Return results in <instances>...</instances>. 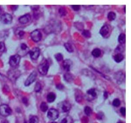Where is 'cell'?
Instances as JSON below:
<instances>
[{
	"label": "cell",
	"mask_w": 131,
	"mask_h": 123,
	"mask_svg": "<svg viewBox=\"0 0 131 123\" xmlns=\"http://www.w3.org/2000/svg\"><path fill=\"white\" fill-rule=\"evenodd\" d=\"M49 68V62L46 59H44L38 66V71L41 75H46Z\"/></svg>",
	"instance_id": "obj_1"
},
{
	"label": "cell",
	"mask_w": 131,
	"mask_h": 123,
	"mask_svg": "<svg viewBox=\"0 0 131 123\" xmlns=\"http://www.w3.org/2000/svg\"><path fill=\"white\" fill-rule=\"evenodd\" d=\"M12 112L11 109L6 104L0 105V114L3 117H7L10 115Z\"/></svg>",
	"instance_id": "obj_2"
},
{
	"label": "cell",
	"mask_w": 131,
	"mask_h": 123,
	"mask_svg": "<svg viewBox=\"0 0 131 123\" xmlns=\"http://www.w3.org/2000/svg\"><path fill=\"white\" fill-rule=\"evenodd\" d=\"M30 36H31V39L33 41L37 42L41 40L42 34L39 30L36 29L31 33Z\"/></svg>",
	"instance_id": "obj_3"
},
{
	"label": "cell",
	"mask_w": 131,
	"mask_h": 123,
	"mask_svg": "<svg viewBox=\"0 0 131 123\" xmlns=\"http://www.w3.org/2000/svg\"><path fill=\"white\" fill-rule=\"evenodd\" d=\"M21 60V56L18 54L13 55L10 57L9 65L12 67H16L19 65Z\"/></svg>",
	"instance_id": "obj_4"
},
{
	"label": "cell",
	"mask_w": 131,
	"mask_h": 123,
	"mask_svg": "<svg viewBox=\"0 0 131 123\" xmlns=\"http://www.w3.org/2000/svg\"><path fill=\"white\" fill-rule=\"evenodd\" d=\"M37 76V73L36 71H33V72H32L25 81L24 83L25 86H28L30 85H31L33 82H34L35 81V80H36Z\"/></svg>",
	"instance_id": "obj_5"
},
{
	"label": "cell",
	"mask_w": 131,
	"mask_h": 123,
	"mask_svg": "<svg viewBox=\"0 0 131 123\" xmlns=\"http://www.w3.org/2000/svg\"><path fill=\"white\" fill-rule=\"evenodd\" d=\"M59 112L57 110L53 108H51L49 109L48 112L47 117L49 119L51 120H55L58 117Z\"/></svg>",
	"instance_id": "obj_6"
},
{
	"label": "cell",
	"mask_w": 131,
	"mask_h": 123,
	"mask_svg": "<svg viewBox=\"0 0 131 123\" xmlns=\"http://www.w3.org/2000/svg\"><path fill=\"white\" fill-rule=\"evenodd\" d=\"M40 54V50L37 47H35L32 49L29 52L30 58L32 60H36Z\"/></svg>",
	"instance_id": "obj_7"
},
{
	"label": "cell",
	"mask_w": 131,
	"mask_h": 123,
	"mask_svg": "<svg viewBox=\"0 0 131 123\" xmlns=\"http://www.w3.org/2000/svg\"><path fill=\"white\" fill-rule=\"evenodd\" d=\"M12 16L10 14H3L1 17V22L4 24H10L12 23Z\"/></svg>",
	"instance_id": "obj_8"
},
{
	"label": "cell",
	"mask_w": 131,
	"mask_h": 123,
	"mask_svg": "<svg viewBox=\"0 0 131 123\" xmlns=\"http://www.w3.org/2000/svg\"><path fill=\"white\" fill-rule=\"evenodd\" d=\"M71 104L68 101H64L61 103L60 108L62 111L64 112H67L69 111L71 109Z\"/></svg>",
	"instance_id": "obj_9"
},
{
	"label": "cell",
	"mask_w": 131,
	"mask_h": 123,
	"mask_svg": "<svg viewBox=\"0 0 131 123\" xmlns=\"http://www.w3.org/2000/svg\"><path fill=\"white\" fill-rule=\"evenodd\" d=\"M31 19V16L29 14H26L21 16L19 19V22L22 24H25L28 23Z\"/></svg>",
	"instance_id": "obj_10"
},
{
	"label": "cell",
	"mask_w": 131,
	"mask_h": 123,
	"mask_svg": "<svg viewBox=\"0 0 131 123\" xmlns=\"http://www.w3.org/2000/svg\"><path fill=\"white\" fill-rule=\"evenodd\" d=\"M72 65V62L69 59H66L63 62V67L64 69L67 72L70 70L71 67Z\"/></svg>",
	"instance_id": "obj_11"
},
{
	"label": "cell",
	"mask_w": 131,
	"mask_h": 123,
	"mask_svg": "<svg viewBox=\"0 0 131 123\" xmlns=\"http://www.w3.org/2000/svg\"><path fill=\"white\" fill-rule=\"evenodd\" d=\"M109 28L107 25H104L100 30V34L102 36H106L109 33Z\"/></svg>",
	"instance_id": "obj_12"
},
{
	"label": "cell",
	"mask_w": 131,
	"mask_h": 123,
	"mask_svg": "<svg viewBox=\"0 0 131 123\" xmlns=\"http://www.w3.org/2000/svg\"><path fill=\"white\" fill-rule=\"evenodd\" d=\"M56 98V96L54 93L53 92H50L47 95V101L49 103H52L54 102Z\"/></svg>",
	"instance_id": "obj_13"
},
{
	"label": "cell",
	"mask_w": 131,
	"mask_h": 123,
	"mask_svg": "<svg viewBox=\"0 0 131 123\" xmlns=\"http://www.w3.org/2000/svg\"><path fill=\"white\" fill-rule=\"evenodd\" d=\"M64 78L66 81L68 82H71L74 79V76L73 75L70 73H67L64 75Z\"/></svg>",
	"instance_id": "obj_14"
},
{
	"label": "cell",
	"mask_w": 131,
	"mask_h": 123,
	"mask_svg": "<svg viewBox=\"0 0 131 123\" xmlns=\"http://www.w3.org/2000/svg\"><path fill=\"white\" fill-rule=\"evenodd\" d=\"M124 56L122 54H116L114 57V60L117 63H119L124 60Z\"/></svg>",
	"instance_id": "obj_15"
},
{
	"label": "cell",
	"mask_w": 131,
	"mask_h": 123,
	"mask_svg": "<svg viewBox=\"0 0 131 123\" xmlns=\"http://www.w3.org/2000/svg\"><path fill=\"white\" fill-rule=\"evenodd\" d=\"M102 52L101 50H100L98 48H95L94 49L92 52V55H93V56L95 58H98L99 57L100 55H101Z\"/></svg>",
	"instance_id": "obj_16"
},
{
	"label": "cell",
	"mask_w": 131,
	"mask_h": 123,
	"mask_svg": "<svg viewBox=\"0 0 131 123\" xmlns=\"http://www.w3.org/2000/svg\"><path fill=\"white\" fill-rule=\"evenodd\" d=\"M64 46L67 51L69 53H72L74 51V49L73 46L69 43H65L64 44Z\"/></svg>",
	"instance_id": "obj_17"
},
{
	"label": "cell",
	"mask_w": 131,
	"mask_h": 123,
	"mask_svg": "<svg viewBox=\"0 0 131 123\" xmlns=\"http://www.w3.org/2000/svg\"><path fill=\"white\" fill-rule=\"evenodd\" d=\"M126 36L124 33H121L118 37V42L120 44H124L125 42Z\"/></svg>",
	"instance_id": "obj_18"
},
{
	"label": "cell",
	"mask_w": 131,
	"mask_h": 123,
	"mask_svg": "<svg viewBox=\"0 0 131 123\" xmlns=\"http://www.w3.org/2000/svg\"><path fill=\"white\" fill-rule=\"evenodd\" d=\"M116 14L114 12L111 11L108 14V19L110 21L114 20L116 19Z\"/></svg>",
	"instance_id": "obj_19"
},
{
	"label": "cell",
	"mask_w": 131,
	"mask_h": 123,
	"mask_svg": "<svg viewBox=\"0 0 131 123\" xmlns=\"http://www.w3.org/2000/svg\"><path fill=\"white\" fill-rule=\"evenodd\" d=\"M73 120L71 117L67 116L64 117L61 121V123H72Z\"/></svg>",
	"instance_id": "obj_20"
},
{
	"label": "cell",
	"mask_w": 131,
	"mask_h": 123,
	"mask_svg": "<svg viewBox=\"0 0 131 123\" xmlns=\"http://www.w3.org/2000/svg\"><path fill=\"white\" fill-rule=\"evenodd\" d=\"M40 109L42 111L44 112H46L48 110V106L47 103L44 102H42L40 105Z\"/></svg>",
	"instance_id": "obj_21"
},
{
	"label": "cell",
	"mask_w": 131,
	"mask_h": 123,
	"mask_svg": "<svg viewBox=\"0 0 131 123\" xmlns=\"http://www.w3.org/2000/svg\"><path fill=\"white\" fill-rule=\"evenodd\" d=\"M74 26L78 30H84V25L83 24L80 23V22H76L74 23Z\"/></svg>",
	"instance_id": "obj_22"
},
{
	"label": "cell",
	"mask_w": 131,
	"mask_h": 123,
	"mask_svg": "<svg viewBox=\"0 0 131 123\" xmlns=\"http://www.w3.org/2000/svg\"><path fill=\"white\" fill-rule=\"evenodd\" d=\"M82 35L87 39H89L91 36V32L88 30H84L82 32Z\"/></svg>",
	"instance_id": "obj_23"
},
{
	"label": "cell",
	"mask_w": 131,
	"mask_h": 123,
	"mask_svg": "<svg viewBox=\"0 0 131 123\" xmlns=\"http://www.w3.org/2000/svg\"><path fill=\"white\" fill-rule=\"evenodd\" d=\"M87 94H88V95L91 96L93 97H95L96 96V95H97L96 92L95 91V89H93V88H92L88 90V91H87Z\"/></svg>",
	"instance_id": "obj_24"
},
{
	"label": "cell",
	"mask_w": 131,
	"mask_h": 123,
	"mask_svg": "<svg viewBox=\"0 0 131 123\" xmlns=\"http://www.w3.org/2000/svg\"><path fill=\"white\" fill-rule=\"evenodd\" d=\"M84 111L86 115L88 116H90V115H91L92 113V110L89 106H86Z\"/></svg>",
	"instance_id": "obj_25"
},
{
	"label": "cell",
	"mask_w": 131,
	"mask_h": 123,
	"mask_svg": "<svg viewBox=\"0 0 131 123\" xmlns=\"http://www.w3.org/2000/svg\"><path fill=\"white\" fill-rule=\"evenodd\" d=\"M58 12H59V13L60 15V16H65L67 14V11H66V10L65 8L64 7H60L59 8Z\"/></svg>",
	"instance_id": "obj_26"
},
{
	"label": "cell",
	"mask_w": 131,
	"mask_h": 123,
	"mask_svg": "<svg viewBox=\"0 0 131 123\" xmlns=\"http://www.w3.org/2000/svg\"><path fill=\"white\" fill-rule=\"evenodd\" d=\"M29 123H38V118L36 116H32L30 118Z\"/></svg>",
	"instance_id": "obj_27"
},
{
	"label": "cell",
	"mask_w": 131,
	"mask_h": 123,
	"mask_svg": "<svg viewBox=\"0 0 131 123\" xmlns=\"http://www.w3.org/2000/svg\"><path fill=\"white\" fill-rule=\"evenodd\" d=\"M42 90V85L40 83L37 82L35 85V88H34V91L36 92H40Z\"/></svg>",
	"instance_id": "obj_28"
},
{
	"label": "cell",
	"mask_w": 131,
	"mask_h": 123,
	"mask_svg": "<svg viewBox=\"0 0 131 123\" xmlns=\"http://www.w3.org/2000/svg\"><path fill=\"white\" fill-rule=\"evenodd\" d=\"M55 58L56 60L58 62H60L63 60V56L61 53H57L55 55Z\"/></svg>",
	"instance_id": "obj_29"
},
{
	"label": "cell",
	"mask_w": 131,
	"mask_h": 123,
	"mask_svg": "<svg viewBox=\"0 0 131 123\" xmlns=\"http://www.w3.org/2000/svg\"><path fill=\"white\" fill-rule=\"evenodd\" d=\"M124 48L123 47V46L120 45L118 46L117 48L116 49L115 52H116L117 54H121L122 52H124Z\"/></svg>",
	"instance_id": "obj_30"
},
{
	"label": "cell",
	"mask_w": 131,
	"mask_h": 123,
	"mask_svg": "<svg viewBox=\"0 0 131 123\" xmlns=\"http://www.w3.org/2000/svg\"><path fill=\"white\" fill-rule=\"evenodd\" d=\"M120 105V101L118 99H115L113 100V105L115 107H119Z\"/></svg>",
	"instance_id": "obj_31"
},
{
	"label": "cell",
	"mask_w": 131,
	"mask_h": 123,
	"mask_svg": "<svg viewBox=\"0 0 131 123\" xmlns=\"http://www.w3.org/2000/svg\"><path fill=\"white\" fill-rule=\"evenodd\" d=\"M5 50V45L3 42H0V52H3Z\"/></svg>",
	"instance_id": "obj_32"
},
{
	"label": "cell",
	"mask_w": 131,
	"mask_h": 123,
	"mask_svg": "<svg viewBox=\"0 0 131 123\" xmlns=\"http://www.w3.org/2000/svg\"><path fill=\"white\" fill-rule=\"evenodd\" d=\"M82 100V96L79 93H78V94L76 95V101L77 102H80Z\"/></svg>",
	"instance_id": "obj_33"
},
{
	"label": "cell",
	"mask_w": 131,
	"mask_h": 123,
	"mask_svg": "<svg viewBox=\"0 0 131 123\" xmlns=\"http://www.w3.org/2000/svg\"><path fill=\"white\" fill-rule=\"evenodd\" d=\"M71 7L72 8V9L74 11H77L78 10H80V5H72V6H71Z\"/></svg>",
	"instance_id": "obj_34"
},
{
	"label": "cell",
	"mask_w": 131,
	"mask_h": 123,
	"mask_svg": "<svg viewBox=\"0 0 131 123\" xmlns=\"http://www.w3.org/2000/svg\"><path fill=\"white\" fill-rule=\"evenodd\" d=\"M120 113H121L122 115H123V116H125V114H126V109H125V108H124V107L121 108V109L120 110Z\"/></svg>",
	"instance_id": "obj_35"
},
{
	"label": "cell",
	"mask_w": 131,
	"mask_h": 123,
	"mask_svg": "<svg viewBox=\"0 0 131 123\" xmlns=\"http://www.w3.org/2000/svg\"><path fill=\"white\" fill-rule=\"evenodd\" d=\"M39 7H40V6H38V5H35V6H31L32 10H33L34 11H37L38 10V9H39Z\"/></svg>",
	"instance_id": "obj_36"
},
{
	"label": "cell",
	"mask_w": 131,
	"mask_h": 123,
	"mask_svg": "<svg viewBox=\"0 0 131 123\" xmlns=\"http://www.w3.org/2000/svg\"><path fill=\"white\" fill-rule=\"evenodd\" d=\"M21 48L22 50H25L27 49V46L25 44H22L21 45Z\"/></svg>",
	"instance_id": "obj_37"
},
{
	"label": "cell",
	"mask_w": 131,
	"mask_h": 123,
	"mask_svg": "<svg viewBox=\"0 0 131 123\" xmlns=\"http://www.w3.org/2000/svg\"><path fill=\"white\" fill-rule=\"evenodd\" d=\"M10 7H11V10L12 11H15L17 9V8L19 7V6H17V5H12V6H11Z\"/></svg>",
	"instance_id": "obj_38"
},
{
	"label": "cell",
	"mask_w": 131,
	"mask_h": 123,
	"mask_svg": "<svg viewBox=\"0 0 131 123\" xmlns=\"http://www.w3.org/2000/svg\"><path fill=\"white\" fill-rule=\"evenodd\" d=\"M56 88H58V90H62V89H63V88H64V86L62 84H59L56 85Z\"/></svg>",
	"instance_id": "obj_39"
},
{
	"label": "cell",
	"mask_w": 131,
	"mask_h": 123,
	"mask_svg": "<svg viewBox=\"0 0 131 123\" xmlns=\"http://www.w3.org/2000/svg\"><path fill=\"white\" fill-rule=\"evenodd\" d=\"M23 103L26 104V105H27L28 104V99L26 98V97H23Z\"/></svg>",
	"instance_id": "obj_40"
},
{
	"label": "cell",
	"mask_w": 131,
	"mask_h": 123,
	"mask_svg": "<svg viewBox=\"0 0 131 123\" xmlns=\"http://www.w3.org/2000/svg\"><path fill=\"white\" fill-rule=\"evenodd\" d=\"M24 31H21L20 32H19V35H20V37H22V36H23L24 35Z\"/></svg>",
	"instance_id": "obj_41"
},
{
	"label": "cell",
	"mask_w": 131,
	"mask_h": 123,
	"mask_svg": "<svg viewBox=\"0 0 131 123\" xmlns=\"http://www.w3.org/2000/svg\"><path fill=\"white\" fill-rule=\"evenodd\" d=\"M104 98H105L106 99L108 98V94H107V92H104Z\"/></svg>",
	"instance_id": "obj_42"
},
{
	"label": "cell",
	"mask_w": 131,
	"mask_h": 123,
	"mask_svg": "<svg viewBox=\"0 0 131 123\" xmlns=\"http://www.w3.org/2000/svg\"><path fill=\"white\" fill-rule=\"evenodd\" d=\"M1 12H2V10H1V7H0V14L1 13Z\"/></svg>",
	"instance_id": "obj_43"
},
{
	"label": "cell",
	"mask_w": 131,
	"mask_h": 123,
	"mask_svg": "<svg viewBox=\"0 0 131 123\" xmlns=\"http://www.w3.org/2000/svg\"><path fill=\"white\" fill-rule=\"evenodd\" d=\"M3 123H8L7 121H5Z\"/></svg>",
	"instance_id": "obj_44"
},
{
	"label": "cell",
	"mask_w": 131,
	"mask_h": 123,
	"mask_svg": "<svg viewBox=\"0 0 131 123\" xmlns=\"http://www.w3.org/2000/svg\"><path fill=\"white\" fill-rule=\"evenodd\" d=\"M124 12H125V6H124Z\"/></svg>",
	"instance_id": "obj_45"
},
{
	"label": "cell",
	"mask_w": 131,
	"mask_h": 123,
	"mask_svg": "<svg viewBox=\"0 0 131 123\" xmlns=\"http://www.w3.org/2000/svg\"><path fill=\"white\" fill-rule=\"evenodd\" d=\"M51 123H56V122H52Z\"/></svg>",
	"instance_id": "obj_46"
},
{
	"label": "cell",
	"mask_w": 131,
	"mask_h": 123,
	"mask_svg": "<svg viewBox=\"0 0 131 123\" xmlns=\"http://www.w3.org/2000/svg\"></svg>",
	"instance_id": "obj_47"
}]
</instances>
